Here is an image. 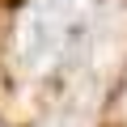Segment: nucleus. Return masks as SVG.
Segmentation results:
<instances>
[{"label":"nucleus","mask_w":127,"mask_h":127,"mask_svg":"<svg viewBox=\"0 0 127 127\" xmlns=\"http://www.w3.org/2000/svg\"><path fill=\"white\" fill-rule=\"evenodd\" d=\"M76 13V0H38V4L21 17V30H17V55L30 72H42L59 59L64 51V38L72 30V17Z\"/></svg>","instance_id":"f257e3e1"}]
</instances>
